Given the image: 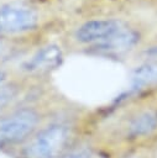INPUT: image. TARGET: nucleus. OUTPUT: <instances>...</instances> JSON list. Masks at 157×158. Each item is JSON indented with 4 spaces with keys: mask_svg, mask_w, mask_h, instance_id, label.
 <instances>
[{
    "mask_svg": "<svg viewBox=\"0 0 157 158\" xmlns=\"http://www.w3.org/2000/svg\"><path fill=\"white\" fill-rule=\"evenodd\" d=\"M90 156H91V153L89 149L82 148V149H75V151L69 152L63 158H90Z\"/></svg>",
    "mask_w": 157,
    "mask_h": 158,
    "instance_id": "9",
    "label": "nucleus"
},
{
    "mask_svg": "<svg viewBox=\"0 0 157 158\" xmlns=\"http://www.w3.org/2000/svg\"><path fill=\"white\" fill-rule=\"evenodd\" d=\"M38 22L36 11L23 5H5L0 7V31L19 33L32 30Z\"/></svg>",
    "mask_w": 157,
    "mask_h": 158,
    "instance_id": "3",
    "label": "nucleus"
},
{
    "mask_svg": "<svg viewBox=\"0 0 157 158\" xmlns=\"http://www.w3.org/2000/svg\"><path fill=\"white\" fill-rule=\"evenodd\" d=\"M157 84V62L143 63L136 67L130 77V90L138 91Z\"/></svg>",
    "mask_w": 157,
    "mask_h": 158,
    "instance_id": "6",
    "label": "nucleus"
},
{
    "mask_svg": "<svg viewBox=\"0 0 157 158\" xmlns=\"http://www.w3.org/2000/svg\"><path fill=\"white\" fill-rule=\"evenodd\" d=\"M127 131L129 135L135 138L152 135L155 131H157V112L146 111L137 115L130 122Z\"/></svg>",
    "mask_w": 157,
    "mask_h": 158,
    "instance_id": "8",
    "label": "nucleus"
},
{
    "mask_svg": "<svg viewBox=\"0 0 157 158\" xmlns=\"http://www.w3.org/2000/svg\"><path fill=\"white\" fill-rule=\"evenodd\" d=\"M62 60V51L57 44H48L38 49L26 63L23 69L30 73L47 72L56 68Z\"/></svg>",
    "mask_w": 157,
    "mask_h": 158,
    "instance_id": "5",
    "label": "nucleus"
},
{
    "mask_svg": "<svg viewBox=\"0 0 157 158\" xmlns=\"http://www.w3.org/2000/svg\"><path fill=\"white\" fill-rule=\"evenodd\" d=\"M40 115L31 107L15 110L0 116V148L26 142L36 131Z\"/></svg>",
    "mask_w": 157,
    "mask_h": 158,
    "instance_id": "2",
    "label": "nucleus"
},
{
    "mask_svg": "<svg viewBox=\"0 0 157 158\" xmlns=\"http://www.w3.org/2000/svg\"><path fill=\"white\" fill-rule=\"evenodd\" d=\"M70 128L64 123H53L35 132L22 148L25 158H57L66 149Z\"/></svg>",
    "mask_w": 157,
    "mask_h": 158,
    "instance_id": "1",
    "label": "nucleus"
},
{
    "mask_svg": "<svg viewBox=\"0 0 157 158\" xmlns=\"http://www.w3.org/2000/svg\"><path fill=\"white\" fill-rule=\"evenodd\" d=\"M124 27L120 21L112 19L105 20H91L80 25L75 32L77 41L82 43H103Z\"/></svg>",
    "mask_w": 157,
    "mask_h": 158,
    "instance_id": "4",
    "label": "nucleus"
},
{
    "mask_svg": "<svg viewBox=\"0 0 157 158\" xmlns=\"http://www.w3.org/2000/svg\"><path fill=\"white\" fill-rule=\"evenodd\" d=\"M4 80H5V73L2 70H0V88L4 84Z\"/></svg>",
    "mask_w": 157,
    "mask_h": 158,
    "instance_id": "10",
    "label": "nucleus"
},
{
    "mask_svg": "<svg viewBox=\"0 0 157 158\" xmlns=\"http://www.w3.org/2000/svg\"><path fill=\"white\" fill-rule=\"evenodd\" d=\"M137 41H138V36L136 32L122 28L116 35L106 40L105 42L96 44V48L100 51H105V52L117 53V52H124V51L130 49L131 47L135 46Z\"/></svg>",
    "mask_w": 157,
    "mask_h": 158,
    "instance_id": "7",
    "label": "nucleus"
},
{
    "mask_svg": "<svg viewBox=\"0 0 157 158\" xmlns=\"http://www.w3.org/2000/svg\"><path fill=\"white\" fill-rule=\"evenodd\" d=\"M2 51H4V46H2V43L0 42V56H1V53H2Z\"/></svg>",
    "mask_w": 157,
    "mask_h": 158,
    "instance_id": "11",
    "label": "nucleus"
}]
</instances>
